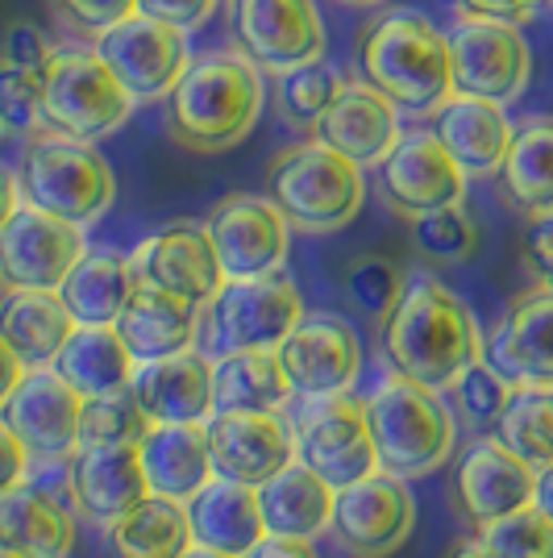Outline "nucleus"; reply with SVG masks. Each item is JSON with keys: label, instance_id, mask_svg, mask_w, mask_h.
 Wrapping results in <instances>:
<instances>
[{"label": "nucleus", "instance_id": "f257e3e1", "mask_svg": "<svg viewBox=\"0 0 553 558\" xmlns=\"http://www.w3.org/2000/svg\"><path fill=\"white\" fill-rule=\"evenodd\" d=\"M483 329L470 304L429 276L408 279L383 322V354L395 375L433 392L454 388L462 372L483 359Z\"/></svg>", "mask_w": 553, "mask_h": 558}, {"label": "nucleus", "instance_id": "f03ea898", "mask_svg": "<svg viewBox=\"0 0 553 558\" xmlns=\"http://www.w3.org/2000/svg\"><path fill=\"white\" fill-rule=\"evenodd\" d=\"M262 113V71L242 50L192 59L167 96V134L192 155H221L246 142Z\"/></svg>", "mask_w": 553, "mask_h": 558}, {"label": "nucleus", "instance_id": "7ed1b4c3", "mask_svg": "<svg viewBox=\"0 0 553 558\" xmlns=\"http://www.w3.org/2000/svg\"><path fill=\"white\" fill-rule=\"evenodd\" d=\"M358 68L408 117H433L454 96L450 43L416 9H392L358 34Z\"/></svg>", "mask_w": 553, "mask_h": 558}, {"label": "nucleus", "instance_id": "20e7f679", "mask_svg": "<svg viewBox=\"0 0 553 558\" xmlns=\"http://www.w3.org/2000/svg\"><path fill=\"white\" fill-rule=\"evenodd\" d=\"M267 196L296 233H337L362 213L367 180L346 155L308 138L279 150L267 171Z\"/></svg>", "mask_w": 553, "mask_h": 558}, {"label": "nucleus", "instance_id": "39448f33", "mask_svg": "<svg viewBox=\"0 0 553 558\" xmlns=\"http://www.w3.org/2000/svg\"><path fill=\"white\" fill-rule=\"evenodd\" d=\"M362 409H367L379 471H392L400 480H425L450 459L458 425L441 392L420 388L404 375H392Z\"/></svg>", "mask_w": 553, "mask_h": 558}, {"label": "nucleus", "instance_id": "423d86ee", "mask_svg": "<svg viewBox=\"0 0 553 558\" xmlns=\"http://www.w3.org/2000/svg\"><path fill=\"white\" fill-rule=\"evenodd\" d=\"M22 201L75 226L100 221L116 196V175L96 142L67 138L59 130H34L22 159Z\"/></svg>", "mask_w": 553, "mask_h": 558}, {"label": "nucleus", "instance_id": "0eeeda50", "mask_svg": "<svg viewBox=\"0 0 553 558\" xmlns=\"http://www.w3.org/2000/svg\"><path fill=\"white\" fill-rule=\"evenodd\" d=\"M300 317L304 301L292 276L271 271L254 279H225L221 292L205 304L196 347L208 359H225L233 350H275Z\"/></svg>", "mask_w": 553, "mask_h": 558}, {"label": "nucleus", "instance_id": "6e6552de", "mask_svg": "<svg viewBox=\"0 0 553 558\" xmlns=\"http://www.w3.org/2000/svg\"><path fill=\"white\" fill-rule=\"evenodd\" d=\"M134 105L138 100L121 88V80L96 50L59 47L42 71V125L67 138H109L130 121Z\"/></svg>", "mask_w": 553, "mask_h": 558}, {"label": "nucleus", "instance_id": "1a4fd4ad", "mask_svg": "<svg viewBox=\"0 0 553 558\" xmlns=\"http://www.w3.org/2000/svg\"><path fill=\"white\" fill-rule=\"evenodd\" d=\"M445 43H450L454 93L495 100V105H512L525 96L532 80V50L520 25L458 13Z\"/></svg>", "mask_w": 553, "mask_h": 558}, {"label": "nucleus", "instance_id": "9d476101", "mask_svg": "<svg viewBox=\"0 0 553 558\" xmlns=\"http://www.w3.org/2000/svg\"><path fill=\"white\" fill-rule=\"evenodd\" d=\"M233 50L267 75L321 63L324 22L317 0H233Z\"/></svg>", "mask_w": 553, "mask_h": 558}, {"label": "nucleus", "instance_id": "9b49d317", "mask_svg": "<svg viewBox=\"0 0 553 558\" xmlns=\"http://www.w3.org/2000/svg\"><path fill=\"white\" fill-rule=\"evenodd\" d=\"M413 521L416 500L408 484L392 471H374L349 488H337L329 530L349 558H388L408 542Z\"/></svg>", "mask_w": 553, "mask_h": 558}, {"label": "nucleus", "instance_id": "f8f14e48", "mask_svg": "<svg viewBox=\"0 0 553 558\" xmlns=\"http://www.w3.org/2000/svg\"><path fill=\"white\" fill-rule=\"evenodd\" d=\"M205 233L217 251L225 279H254L283 271V258L292 246V226L275 209L271 196L233 192L217 201L205 217Z\"/></svg>", "mask_w": 553, "mask_h": 558}, {"label": "nucleus", "instance_id": "ddd939ff", "mask_svg": "<svg viewBox=\"0 0 553 558\" xmlns=\"http://www.w3.org/2000/svg\"><path fill=\"white\" fill-rule=\"evenodd\" d=\"M296 463L317 471L329 488H349L379 471V454L370 442V425L362 400L317 396L296 425Z\"/></svg>", "mask_w": 553, "mask_h": 558}, {"label": "nucleus", "instance_id": "4468645a", "mask_svg": "<svg viewBox=\"0 0 553 558\" xmlns=\"http://www.w3.org/2000/svg\"><path fill=\"white\" fill-rule=\"evenodd\" d=\"M96 54L109 63V71L121 80V88L138 105L167 100L192 63L187 34L155 22V17H142V13L109 25L96 38Z\"/></svg>", "mask_w": 553, "mask_h": 558}, {"label": "nucleus", "instance_id": "2eb2a0df", "mask_svg": "<svg viewBox=\"0 0 553 558\" xmlns=\"http://www.w3.org/2000/svg\"><path fill=\"white\" fill-rule=\"evenodd\" d=\"M466 180L470 175L462 171L458 159L445 150V142L433 130L400 134L392 155L379 163V192L388 209L408 221L445 209V205H462Z\"/></svg>", "mask_w": 553, "mask_h": 558}, {"label": "nucleus", "instance_id": "dca6fc26", "mask_svg": "<svg viewBox=\"0 0 553 558\" xmlns=\"http://www.w3.org/2000/svg\"><path fill=\"white\" fill-rule=\"evenodd\" d=\"M88 255L84 226L25 205L0 230V279L4 288H63L71 267Z\"/></svg>", "mask_w": 553, "mask_h": 558}, {"label": "nucleus", "instance_id": "f3484780", "mask_svg": "<svg viewBox=\"0 0 553 558\" xmlns=\"http://www.w3.org/2000/svg\"><path fill=\"white\" fill-rule=\"evenodd\" d=\"M279 367L287 375L292 392L300 396H337L346 392L358 375V333L349 322L333 313H304L296 329L275 347Z\"/></svg>", "mask_w": 553, "mask_h": 558}, {"label": "nucleus", "instance_id": "a211bd4d", "mask_svg": "<svg viewBox=\"0 0 553 558\" xmlns=\"http://www.w3.org/2000/svg\"><path fill=\"white\" fill-rule=\"evenodd\" d=\"M130 263H134L138 283L159 288L167 296H180L187 304H200V308L225 283L217 251L208 242L205 226H196V221H175L167 230L150 233L138 251L130 255Z\"/></svg>", "mask_w": 553, "mask_h": 558}, {"label": "nucleus", "instance_id": "6ab92c4d", "mask_svg": "<svg viewBox=\"0 0 553 558\" xmlns=\"http://www.w3.org/2000/svg\"><path fill=\"white\" fill-rule=\"evenodd\" d=\"M205 434L212 475H221V480L262 488L271 475H279L296 459V438L275 413H254V409L212 413L205 421Z\"/></svg>", "mask_w": 553, "mask_h": 558}, {"label": "nucleus", "instance_id": "aec40b11", "mask_svg": "<svg viewBox=\"0 0 553 558\" xmlns=\"http://www.w3.org/2000/svg\"><path fill=\"white\" fill-rule=\"evenodd\" d=\"M0 413L9 421V429L25 442V450L38 459H67L79 446L84 396L54 367H29Z\"/></svg>", "mask_w": 553, "mask_h": 558}, {"label": "nucleus", "instance_id": "412c9836", "mask_svg": "<svg viewBox=\"0 0 553 558\" xmlns=\"http://www.w3.org/2000/svg\"><path fill=\"white\" fill-rule=\"evenodd\" d=\"M67 488L84 517L113 525L150 496L138 442H79L67 454Z\"/></svg>", "mask_w": 553, "mask_h": 558}, {"label": "nucleus", "instance_id": "4be33fe9", "mask_svg": "<svg viewBox=\"0 0 553 558\" xmlns=\"http://www.w3.org/2000/svg\"><path fill=\"white\" fill-rule=\"evenodd\" d=\"M483 359L512 388H553V283H537L507 304Z\"/></svg>", "mask_w": 553, "mask_h": 558}, {"label": "nucleus", "instance_id": "5701e85b", "mask_svg": "<svg viewBox=\"0 0 553 558\" xmlns=\"http://www.w3.org/2000/svg\"><path fill=\"white\" fill-rule=\"evenodd\" d=\"M400 109L367 80H342V93L312 125V138L324 142L329 150L346 155L349 163L379 167L392 146L400 142Z\"/></svg>", "mask_w": 553, "mask_h": 558}, {"label": "nucleus", "instance_id": "b1692460", "mask_svg": "<svg viewBox=\"0 0 553 558\" xmlns=\"http://www.w3.org/2000/svg\"><path fill=\"white\" fill-rule=\"evenodd\" d=\"M537 492V466H529L516 450H507L495 438H479L462 454L458 475H454V496L462 512L475 521V530L487 521H500L507 512H520L532 505Z\"/></svg>", "mask_w": 553, "mask_h": 558}, {"label": "nucleus", "instance_id": "393cba45", "mask_svg": "<svg viewBox=\"0 0 553 558\" xmlns=\"http://www.w3.org/2000/svg\"><path fill=\"white\" fill-rule=\"evenodd\" d=\"M130 392L142 404L150 425L212 417V359L205 350H180L155 363H138Z\"/></svg>", "mask_w": 553, "mask_h": 558}, {"label": "nucleus", "instance_id": "a878e982", "mask_svg": "<svg viewBox=\"0 0 553 558\" xmlns=\"http://www.w3.org/2000/svg\"><path fill=\"white\" fill-rule=\"evenodd\" d=\"M184 509H187V530H192L196 546L246 558L254 546L267 542L262 500H258L254 484H237V480L212 475Z\"/></svg>", "mask_w": 553, "mask_h": 558}, {"label": "nucleus", "instance_id": "bb28decb", "mask_svg": "<svg viewBox=\"0 0 553 558\" xmlns=\"http://www.w3.org/2000/svg\"><path fill=\"white\" fill-rule=\"evenodd\" d=\"M433 134L445 142L466 175H495L512 150L516 125L507 117V105L454 93L433 113Z\"/></svg>", "mask_w": 553, "mask_h": 558}, {"label": "nucleus", "instance_id": "cd10ccee", "mask_svg": "<svg viewBox=\"0 0 553 558\" xmlns=\"http://www.w3.org/2000/svg\"><path fill=\"white\" fill-rule=\"evenodd\" d=\"M200 317H205L200 304H187L180 296H167L159 288L138 283L113 326L138 363H155V359H167V354H180V350L196 347Z\"/></svg>", "mask_w": 553, "mask_h": 558}, {"label": "nucleus", "instance_id": "c85d7f7f", "mask_svg": "<svg viewBox=\"0 0 553 558\" xmlns=\"http://www.w3.org/2000/svg\"><path fill=\"white\" fill-rule=\"evenodd\" d=\"M75 329V317L59 288H4L0 296V333L22 354L25 367H50L54 354Z\"/></svg>", "mask_w": 553, "mask_h": 558}, {"label": "nucleus", "instance_id": "c756f323", "mask_svg": "<svg viewBox=\"0 0 553 558\" xmlns=\"http://www.w3.org/2000/svg\"><path fill=\"white\" fill-rule=\"evenodd\" d=\"M146 484L171 500H192L212 480L205 421H180V425H150L138 442Z\"/></svg>", "mask_w": 553, "mask_h": 558}, {"label": "nucleus", "instance_id": "7c9ffc66", "mask_svg": "<svg viewBox=\"0 0 553 558\" xmlns=\"http://www.w3.org/2000/svg\"><path fill=\"white\" fill-rule=\"evenodd\" d=\"M50 367L84 400H93V396L125 392L138 372V359L121 342L116 326H75Z\"/></svg>", "mask_w": 553, "mask_h": 558}, {"label": "nucleus", "instance_id": "2f4dec72", "mask_svg": "<svg viewBox=\"0 0 553 558\" xmlns=\"http://www.w3.org/2000/svg\"><path fill=\"white\" fill-rule=\"evenodd\" d=\"M0 546L29 558H67L75 546V521L54 496L17 484L0 496Z\"/></svg>", "mask_w": 553, "mask_h": 558}, {"label": "nucleus", "instance_id": "473e14b6", "mask_svg": "<svg viewBox=\"0 0 553 558\" xmlns=\"http://www.w3.org/2000/svg\"><path fill=\"white\" fill-rule=\"evenodd\" d=\"M500 192L520 217H550L553 213V117H525L507 150Z\"/></svg>", "mask_w": 553, "mask_h": 558}, {"label": "nucleus", "instance_id": "72a5a7b5", "mask_svg": "<svg viewBox=\"0 0 553 558\" xmlns=\"http://www.w3.org/2000/svg\"><path fill=\"white\" fill-rule=\"evenodd\" d=\"M333 496H337V492L329 488L317 471H308L304 463L292 459L279 475H271V480L258 488L267 534H275V537L324 534V530H329V517H333Z\"/></svg>", "mask_w": 553, "mask_h": 558}, {"label": "nucleus", "instance_id": "f704fd0d", "mask_svg": "<svg viewBox=\"0 0 553 558\" xmlns=\"http://www.w3.org/2000/svg\"><path fill=\"white\" fill-rule=\"evenodd\" d=\"M134 288H138V276L130 258L116 251H88L71 267L59 296L71 308L75 326H113L134 296Z\"/></svg>", "mask_w": 553, "mask_h": 558}, {"label": "nucleus", "instance_id": "c9c22d12", "mask_svg": "<svg viewBox=\"0 0 553 558\" xmlns=\"http://www.w3.org/2000/svg\"><path fill=\"white\" fill-rule=\"evenodd\" d=\"M292 396L275 350H233L212 363V413H275Z\"/></svg>", "mask_w": 553, "mask_h": 558}, {"label": "nucleus", "instance_id": "e433bc0d", "mask_svg": "<svg viewBox=\"0 0 553 558\" xmlns=\"http://www.w3.org/2000/svg\"><path fill=\"white\" fill-rule=\"evenodd\" d=\"M109 542L116 558H180L192 546L184 500L150 492L142 505L109 525Z\"/></svg>", "mask_w": 553, "mask_h": 558}, {"label": "nucleus", "instance_id": "4c0bfd02", "mask_svg": "<svg viewBox=\"0 0 553 558\" xmlns=\"http://www.w3.org/2000/svg\"><path fill=\"white\" fill-rule=\"evenodd\" d=\"M495 434L537 471L553 466V388H516Z\"/></svg>", "mask_w": 553, "mask_h": 558}, {"label": "nucleus", "instance_id": "58836bf2", "mask_svg": "<svg viewBox=\"0 0 553 558\" xmlns=\"http://www.w3.org/2000/svg\"><path fill=\"white\" fill-rule=\"evenodd\" d=\"M275 105L279 117L292 125V130H304L312 134V125L321 121V113L333 105V96L342 93V75L329 71L324 63H308L300 71H287V75H275Z\"/></svg>", "mask_w": 553, "mask_h": 558}, {"label": "nucleus", "instance_id": "ea45409f", "mask_svg": "<svg viewBox=\"0 0 553 558\" xmlns=\"http://www.w3.org/2000/svg\"><path fill=\"white\" fill-rule=\"evenodd\" d=\"M413 242L429 263H466L479 251V226L466 213V205H445L438 213L416 217Z\"/></svg>", "mask_w": 553, "mask_h": 558}, {"label": "nucleus", "instance_id": "a19ab883", "mask_svg": "<svg viewBox=\"0 0 553 558\" xmlns=\"http://www.w3.org/2000/svg\"><path fill=\"white\" fill-rule=\"evenodd\" d=\"M479 542L491 558H553V521L529 505L479 525Z\"/></svg>", "mask_w": 553, "mask_h": 558}, {"label": "nucleus", "instance_id": "79ce46f5", "mask_svg": "<svg viewBox=\"0 0 553 558\" xmlns=\"http://www.w3.org/2000/svg\"><path fill=\"white\" fill-rule=\"evenodd\" d=\"M454 392H458V413H462V421H466V429H470V434H495L507 413V400H512L516 388H512L487 359H479L475 367L462 372V379L454 384Z\"/></svg>", "mask_w": 553, "mask_h": 558}, {"label": "nucleus", "instance_id": "37998d69", "mask_svg": "<svg viewBox=\"0 0 553 558\" xmlns=\"http://www.w3.org/2000/svg\"><path fill=\"white\" fill-rule=\"evenodd\" d=\"M146 434H150V417L142 413V404L130 388L84 400L79 442H142Z\"/></svg>", "mask_w": 553, "mask_h": 558}, {"label": "nucleus", "instance_id": "c03bdc74", "mask_svg": "<svg viewBox=\"0 0 553 558\" xmlns=\"http://www.w3.org/2000/svg\"><path fill=\"white\" fill-rule=\"evenodd\" d=\"M404 283H408L404 271L383 255H362L346 267L349 301L358 304L362 313H370L374 322H388V313L395 308V301L404 296Z\"/></svg>", "mask_w": 553, "mask_h": 558}, {"label": "nucleus", "instance_id": "a18cd8bd", "mask_svg": "<svg viewBox=\"0 0 553 558\" xmlns=\"http://www.w3.org/2000/svg\"><path fill=\"white\" fill-rule=\"evenodd\" d=\"M0 121L4 130L34 134L42 130V75L22 68H0Z\"/></svg>", "mask_w": 553, "mask_h": 558}, {"label": "nucleus", "instance_id": "49530a36", "mask_svg": "<svg viewBox=\"0 0 553 558\" xmlns=\"http://www.w3.org/2000/svg\"><path fill=\"white\" fill-rule=\"evenodd\" d=\"M54 9L67 29L84 34V38H100L109 25L138 13V0H54Z\"/></svg>", "mask_w": 553, "mask_h": 558}, {"label": "nucleus", "instance_id": "de8ad7c7", "mask_svg": "<svg viewBox=\"0 0 553 558\" xmlns=\"http://www.w3.org/2000/svg\"><path fill=\"white\" fill-rule=\"evenodd\" d=\"M54 43L34 22H13L0 38V68H22V71H47L54 59Z\"/></svg>", "mask_w": 553, "mask_h": 558}, {"label": "nucleus", "instance_id": "09e8293b", "mask_svg": "<svg viewBox=\"0 0 553 558\" xmlns=\"http://www.w3.org/2000/svg\"><path fill=\"white\" fill-rule=\"evenodd\" d=\"M212 9H217V0H138L142 17H155L180 34H196L212 17Z\"/></svg>", "mask_w": 553, "mask_h": 558}, {"label": "nucleus", "instance_id": "8fccbe9b", "mask_svg": "<svg viewBox=\"0 0 553 558\" xmlns=\"http://www.w3.org/2000/svg\"><path fill=\"white\" fill-rule=\"evenodd\" d=\"M454 4H458V13H466V17H491V22L525 25L545 4H553V0H454Z\"/></svg>", "mask_w": 553, "mask_h": 558}, {"label": "nucleus", "instance_id": "3c124183", "mask_svg": "<svg viewBox=\"0 0 553 558\" xmlns=\"http://www.w3.org/2000/svg\"><path fill=\"white\" fill-rule=\"evenodd\" d=\"M25 466H29V450L25 442L9 429V421L0 417V496L25 484Z\"/></svg>", "mask_w": 553, "mask_h": 558}, {"label": "nucleus", "instance_id": "603ef678", "mask_svg": "<svg viewBox=\"0 0 553 558\" xmlns=\"http://www.w3.org/2000/svg\"><path fill=\"white\" fill-rule=\"evenodd\" d=\"M525 258L537 271L541 283H553V213L550 217H537L529 226V238H525Z\"/></svg>", "mask_w": 553, "mask_h": 558}, {"label": "nucleus", "instance_id": "864d4df0", "mask_svg": "<svg viewBox=\"0 0 553 558\" xmlns=\"http://www.w3.org/2000/svg\"><path fill=\"white\" fill-rule=\"evenodd\" d=\"M246 558H317V550H312V537L267 534V542H262V546H254Z\"/></svg>", "mask_w": 553, "mask_h": 558}, {"label": "nucleus", "instance_id": "5fc2aeb1", "mask_svg": "<svg viewBox=\"0 0 553 558\" xmlns=\"http://www.w3.org/2000/svg\"><path fill=\"white\" fill-rule=\"evenodd\" d=\"M25 372H29V367L22 363V354L9 347L4 333H0V409L9 404V396L17 392V384L25 379Z\"/></svg>", "mask_w": 553, "mask_h": 558}, {"label": "nucleus", "instance_id": "6e6d98bb", "mask_svg": "<svg viewBox=\"0 0 553 558\" xmlns=\"http://www.w3.org/2000/svg\"><path fill=\"white\" fill-rule=\"evenodd\" d=\"M17 209H22V180L0 167V230L9 226V217Z\"/></svg>", "mask_w": 553, "mask_h": 558}, {"label": "nucleus", "instance_id": "4d7b16f0", "mask_svg": "<svg viewBox=\"0 0 553 558\" xmlns=\"http://www.w3.org/2000/svg\"><path fill=\"white\" fill-rule=\"evenodd\" d=\"M532 505H537V509L553 521V466H541V471H537V492H532Z\"/></svg>", "mask_w": 553, "mask_h": 558}, {"label": "nucleus", "instance_id": "13d9d810", "mask_svg": "<svg viewBox=\"0 0 553 558\" xmlns=\"http://www.w3.org/2000/svg\"><path fill=\"white\" fill-rule=\"evenodd\" d=\"M450 558H491V555L483 550V542L475 537V542H458V546L450 550Z\"/></svg>", "mask_w": 553, "mask_h": 558}, {"label": "nucleus", "instance_id": "bf43d9fd", "mask_svg": "<svg viewBox=\"0 0 553 558\" xmlns=\"http://www.w3.org/2000/svg\"><path fill=\"white\" fill-rule=\"evenodd\" d=\"M180 558H237V555H221V550H208V546H196V542H192Z\"/></svg>", "mask_w": 553, "mask_h": 558}, {"label": "nucleus", "instance_id": "052dcab7", "mask_svg": "<svg viewBox=\"0 0 553 558\" xmlns=\"http://www.w3.org/2000/svg\"><path fill=\"white\" fill-rule=\"evenodd\" d=\"M337 4H349V9H370V4H383V0H337Z\"/></svg>", "mask_w": 553, "mask_h": 558}, {"label": "nucleus", "instance_id": "680f3d73", "mask_svg": "<svg viewBox=\"0 0 553 558\" xmlns=\"http://www.w3.org/2000/svg\"><path fill=\"white\" fill-rule=\"evenodd\" d=\"M0 558H29V555H17V550H4V546H0Z\"/></svg>", "mask_w": 553, "mask_h": 558}, {"label": "nucleus", "instance_id": "e2e57ef3", "mask_svg": "<svg viewBox=\"0 0 553 558\" xmlns=\"http://www.w3.org/2000/svg\"><path fill=\"white\" fill-rule=\"evenodd\" d=\"M0 296H4V279H0Z\"/></svg>", "mask_w": 553, "mask_h": 558}, {"label": "nucleus", "instance_id": "0e129e2a", "mask_svg": "<svg viewBox=\"0 0 553 558\" xmlns=\"http://www.w3.org/2000/svg\"><path fill=\"white\" fill-rule=\"evenodd\" d=\"M0 134H4V121H0Z\"/></svg>", "mask_w": 553, "mask_h": 558}]
</instances>
